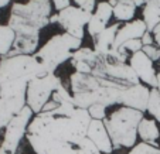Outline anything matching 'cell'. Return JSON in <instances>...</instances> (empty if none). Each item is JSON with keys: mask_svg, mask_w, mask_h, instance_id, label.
<instances>
[{"mask_svg": "<svg viewBox=\"0 0 160 154\" xmlns=\"http://www.w3.org/2000/svg\"><path fill=\"white\" fill-rule=\"evenodd\" d=\"M92 122L88 109L75 108L71 118L57 116L52 112H40L33 118L27 129V142L36 154H48L60 143L78 146Z\"/></svg>", "mask_w": 160, "mask_h": 154, "instance_id": "obj_1", "label": "cell"}, {"mask_svg": "<svg viewBox=\"0 0 160 154\" xmlns=\"http://www.w3.org/2000/svg\"><path fill=\"white\" fill-rule=\"evenodd\" d=\"M51 0H28L27 3H14L9 17V27L16 33V40L9 55L27 54L37 51L40 31L51 23Z\"/></svg>", "mask_w": 160, "mask_h": 154, "instance_id": "obj_2", "label": "cell"}, {"mask_svg": "<svg viewBox=\"0 0 160 154\" xmlns=\"http://www.w3.org/2000/svg\"><path fill=\"white\" fill-rule=\"evenodd\" d=\"M74 103L77 108L88 109L89 106L99 103L103 106L121 105L122 92L129 86L118 82H112L91 74L74 72L70 78Z\"/></svg>", "mask_w": 160, "mask_h": 154, "instance_id": "obj_3", "label": "cell"}, {"mask_svg": "<svg viewBox=\"0 0 160 154\" xmlns=\"http://www.w3.org/2000/svg\"><path fill=\"white\" fill-rule=\"evenodd\" d=\"M143 118V112L140 110L122 106L103 119L113 148L135 147L138 139V127Z\"/></svg>", "mask_w": 160, "mask_h": 154, "instance_id": "obj_4", "label": "cell"}, {"mask_svg": "<svg viewBox=\"0 0 160 154\" xmlns=\"http://www.w3.org/2000/svg\"><path fill=\"white\" fill-rule=\"evenodd\" d=\"M82 40L68 33L51 37L44 46L34 52L36 58L41 62L47 74H54L55 70L65 61H71L74 52L81 48Z\"/></svg>", "mask_w": 160, "mask_h": 154, "instance_id": "obj_5", "label": "cell"}, {"mask_svg": "<svg viewBox=\"0 0 160 154\" xmlns=\"http://www.w3.org/2000/svg\"><path fill=\"white\" fill-rule=\"evenodd\" d=\"M45 75L48 74L34 54L6 55L0 60V84L13 79H27L30 82Z\"/></svg>", "mask_w": 160, "mask_h": 154, "instance_id": "obj_6", "label": "cell"}, {"mask_svg": "<svg viewBox=\"0 0 160 154\" xmlns=\"http://www.w3.org/2000/svg\"><path fill=\"white\" fill-rule=\"evenodd\" d=\"M62 85L60 76L55 74H48L45 76L34 78L28 82L27 86V106L38 115L45 106V103L51 100L52 94Z\"/></svg>", "mask_w": 160, "mask_h": 154, "instance_id": "obj_7", "label": "cell"}, {"mask_svg": "<svg viewBox=\"0 0 160 154\" xmlns=\"http://www.w3.org/2000/svg\"><path fill=\"white\" fill-rule=\"evenodd\" d=\"M33 110L28 106H24V109L12 119V122L4 129V137L3 143L0 146V150L9 154H16L21 140L27 136V129L30 122L33 120Z\"/></svg>", "mask_w": 160, "mask_h": 154, "instance_id": "obj_8", "label": "cell"}, {"mask_svg": "<svg viewBox=\"0 0 160 154\" xmlns=\"http://www.w3.org/2000/svg\"><path fill=\"white\" fill-rule=\"evenodd\" d=\"M92 13H88L78 6H70L67 9L58 12L57 14L51 16L50 21L58 23L65 30V33L82 40L84 38V27L88 26Z\"/></svg>", "mask_w": 160, "mask_h": 154, "instance_id": "obj_9", "label": "cell"}, {"mask_svg": "<svg viewBox=\"0 0 160 154\" xmlns=\"http://www.w3.org/2000/svg\"><path fill=\"white\" fill-rule=\"evenodd\" d=\"M129 65L140 82L150 88H157V72L154 70L153 61L143 51H138L129 57Z\"/></svg>", "mask_w": 160, "mask_h": 154, "instance_id": "obj_10", "label": "cell"}, {"mask_svg": "<svg viewBox=\"0 0 160 154\" xmlns=\"http://www.w3.org/2000/svg\"><path fill=\"white\" fill-rule=\"evenodd\" d=\"M149 96H150V88L146 86L143 84L132 85V86L126 88L122 92L121 98V105L126 106V108H132L140 112H148V103Z\"/></svg>", "mask_w": 160, "mask_h": 154, "instance_id": "obj_11", "label": "cell"}, {"mask_svg": "<svg viewBox=\"0 0 160 154\" xmlns=\"http://www.w3.org/2000/svg\"><path fill=\"white\" fill-rule=\"evenodd\" d=\"M87 137L94 143L98 147V150L101 153H106V154H112L113 153V144H112L111 136H109L106 126L103 123V120H97L92 119V122L89 123L87 130Z\"/></svg>", "mask_w": 160, "mask_h": 154, "instance_id": "obj_12", "label": "cell"}, {"mask_svg": "<svg viewBox=\"0 0 160 154\" xmlns=\"http://www.w3.org/2000/svg\"><path fill=\"white\" fill-rule=\"evenodd\" d=\"M148 31L145 21L140 20V18H136L132 20L129 23H123L121 26V28L118 30L115 37V42H113V47L112 50H119L123 42L129 41V40H136V38H142V36Z\"/></svg>", "mask_w": 160, "mask_h": 154, "instance_id": "obj_13", "label": "cell"}, {"mask_svg": "<svg viewBox=\"0 0 160 154\" xmlns=\"http://www.w3.org/2000/svg\"><path fill=\"white\" fill-rule=\"evenodd\" d=\"M121 28V23H115L112 26H108L102 33H99L94 38V50L99 55H108L111 52L113 42H115V37L118 30Z\"/></svg>", "mask_w": 160, "mask_h": 154, "instance_id": "obj_14", "label": "cell"}, {"mask_svg": "<svg viewBox=\"0 0 160 154\" xmlns=\"http://www.w3.org/2000/svg\"><path fill=\"white\" fill-rule=\"evenodd\" d=\"M138 136L146 144L159 147L157 142L160 140V132H159V127H157V122L154 119L143 118L142 122L139 123V127H138Z\"/></svg>", "mask_w": 160, "mask_h": 154, "instance_id": "obj_15", "label": "cell"}, {"mask_svg": "<svg viewBox=\"0 0 160 154\" xmlns=\"http://www.w3.org/2000/svg\"><path fill=\"white\" fill-rule=\"evenodd\" d=\"M16 40V33L9 26H0V55L6 57L12 51Z\"/></svg>", "mask_w": 160, "mask_h": 154, "instance_id": "obj_16", "label": "cell"}, {"mask_svg": "<svg viewBox=\"0 0 160 154\" xmlns=\"http://www.w3.org/2000/svg\"><path fill=\"white\" fill-rule=\"evenodd\" d=\"M136 13V7L133 3H123V2H118L115 7H113V17L116 18L118 23H129L133 20Z\"/></svg>", "mask_w": 160, "mask_h": 154, "instance_id": "obj_17", "label": "cell"}, {"mask_svg": "<svg viewBox=\"0 0 160 154\" xmlns=\"http://www.w3.org/2000/svg\"><path fill=\"white\" fill-rule=\"evenodd\" d=\"M143 21H145L148 31H153L154 27L160 23V7L154 4H145L143 7Z\"/></svg>", "mask_w": 160, "mask_h": 154, "instance_id": "obj_18", "label": "cell"}, {"mask_svg": "<svg viewBox=\"0 0 160 154\" xmlns=\"http://www.w3.org/2000/svg\"><path fill=\"white\" fill-rule=\"evenodd\" d=\"M148 112L156 122L160 123V92L157 88L150 89V96L148 103Z\"/></svg>", "mask_w": 160, "mask_h": 154, "instance_id": "obj_19", "label": "cell"}, {"mask_svg": "<svg viewBox=\"0 0 160 154\" xmlns=\"http://www.w3.org/2000/svg\"><path fill=\"white\" fill-rule=\"evenodd\" d=\"M94 14L97 16L98 18H101L103 23L108 24V21L111 20L112 16H113V7L111 6L109 2H101V3L97 4V9H95Z\"/></svg>", "mask_w": 160, "mask_h": 154, "instance_id": "obj_20", "label": "cell"}, {"mask_svg": "<svg viewBox=\"0 0 160 154\" xmlns=\"http://www.w3.org/2000/svg\"><path fill=\"white\" fill-rule=\"evenodd\" d=\"M87 27H88V33H89V36L92 37V38H95L98 34L102 33V31L108 27V24L103 23L101 18H98L95 14H92V17H91V20H89V23H88Z\"/></svg>", "mask_w": 160, "mask_h": 154, "instance_id": "obj_21", "label": "cell"}, {"mask_svg": "<svg viewBox=\"0 0 160 154\" xmlns=\"http://www.w3.org/2000/svg\"><path fill=\"white\" fill-rule=\"evenodd\" d=\"M52 100H55V102L58 103V105H61V103H74V98L72 95L68 92V89H67L64 85H61L60 88H58L57 91L52 94ZM75 105V103H74Z\"/></svg>", "mask_w": 160, "mask_h": 154, "instance_id": "obj_22", "label": "cell"}, {"mask_svg": "<svg viewBox=\"0 0 160 154\" xmlns=\"http://www.w3.org/2000/svg\"><path fill=\"white\" fill-rule=\"evenodd\" d=\"M128 154H160V147L146 144V143L142 142L130 148V151Z\"/></svg>", "mask_w": 160, "mask_h": 154, "instance_id": "obj_23", "label": "cell"}, {"mask_svg": "<svg viewBox=\"0 0 160 154\" xmlns=\"http://www.w3.org/2000/svg\"><path fill=\"white\" fill-rule=\"evenodd\" d=\"M48 154H78V146L72 143H60L50 150Z\"/></svg>", "mask_w": 160, "mask_h": 154, "instance_id": "obj_24", "label": "cell"}, {"mask_svg": "<svg viewBox=\"0 0 160 154\" xmlns=\"http://www.w3.org/2000/svg\"><path fill=\"white\" fill-rule=\"evenodd\" d=\"M101 153L98 150V147L91 142L88 137H84V139L79 142L78 144V154H98Z\"/></svg>", "mask_w": 160, "mask_h": 154, "instance_id": "obj_25", "label": "cell"}, {"mask_svg": "<svg viewBox=\"0 0 160 154\" xmlns=\"http://www.w3.org/2000/svg\"><path fill=\"white\" fill-rule=\"evenodd\" d=\"M142 48H143L142 40L136 38V40H129V41L123 42L119 50H123V51H126V52H132V54H135V52H138V51H142Z\"/></svg>", "mask_w": 160, "mask_h": 154, "instance_id": "obj_26", "label": "cell"}, {"mask_svg": "<svg viewBox=\"0 0 160 154\" xmlns=\"http://www.w3.org/2000/svg\"><path fill=\"white\" fill-rule=\"evenodd\" d=\"M88 112H89L91 118L97 119V120H103L106 118V106L99 105V103H95V105L89 106L88 108Z\"/></svg>", "mask_w": 160, "mask_h": 154, "instance_id": "obj_27", "label": "cell"}, {"mask_svg": "<svg viewBox=\"0 0 160 154\" xmlns=\"http://www.w3.org/2000/svg\"><path fill=\"white\" fill-rule=\"evenodd\" d=\"M142 51L145 52L153 62L154 61H160V48L157 46H154V44H152V46H143Z\"/></svg>", "mask_w": 160, "mask_h": 154, "instance_id": "obj_28", "label": "cell"}, {"mask_svg": "<svg viewBox=\"0 0 160 154\" xmlns=\"http://www.w3.org/2000/svg\"><path fill=\"white\" fill-rule=\"evenodd\" d=\"M51 3L58 12H61V10L71 6V0H51Z\"/></svg>", "mask_w": 160, "mask_h": 154, "instance_id": "obj_29", "label": "cell"}, {"mask_svg": "<svg viewBox=\"0 0 160 154\" xmlns=\"http://www.w3.org/2000/svg\"><path fill=\"white\" fill-rule=\"evenodd\" d=\"M81 9L85 10V12H88V13H92V14H94L95 9H97V2H95V0H87Z\"/></svg>", "mask_w": 160, "mask_h": 154, "instance_id": "obj_30", "label": "cell"}, {"mask_svg": "<svg viewBox=\"0 0 160 154\" xmlns=\"http://www.w3.org/2000/svg\"><path fill=\"white\" fill-rule=\"evenodd\" d=\"M140 40H142L143 46H152V44H154V37H153V34H152L150 31H146Z\"/></svg>", "mask_w": 160, "mask_h": 154, "instance_id": "obj_31", "label": "cell"}, {"mask_svg": "<svg viewBox=\"0 0 160 154\" xmlns=\"http://www.w3.org/2000/svg\"><path fill=\"white\" fill-rule=\"evenodd\" d=\"M152 34H153V37H154V42H156L157 47L160 48V23L154 27V30L152 31Z\"/></svg>", "mask_w": 160, "mask_h": 154, "instance_id": "obj_32", "label": "cell"}, {"mask_svg": "<svg viewBox=\"0 0 160 154\" xmlns=\"http://www.w3.org/2000/svg\"><path fill=\"white\" fill-rule=\"evenodd\" d=\"M132 3L135 4V7L138 9V7H140V6H143V4H146V2H145V0H132Z\"/></svg>", "mask_w": 160, "mask_h": 154, "instance_id": "obj_33", "label": "cell"}, {"mask_svg": "<svg viewBox=\"0 0 160 154\" xmlns=\"http://www.w3.org/2000/svg\"><path fill=\"white\" fill-rule=\"evenodd\" d=\"M146 4H154V6L160 7V0H145Z\"/></svg>", "mask_w": 160, "mask_h": 154, "instance_id": "obj_34", "label": "cell"}, {"mask_svg": "<svg viewBox=\"0 0 160 154\" xmlns=\"http://www.w3.org/2000/svg\"><path fill=\"white\" fill-rule=\"evenodd\" d=\"M10 2H12V0H0V9H2V7L9 6Z\"/></svg>", "mask_w": 160, "mask_h": 154, "instance_id": "obj_35", "label": "cell"}, {"mask_svg": "<svg viewBox=\"0 0 160 154\" xmlns=\"http://www.w3.org/2000/svg\"><path fill=\"white\" fill-rule=\"evenodd\" d=\"M74 2H75V4H77L78 7H82V6H84V3L87 2V0H74Z\"/></svg>", "mask_w": 160, "mask_h": 154, "instance_id": "obj_36", "label": "cell"}, {"mask_svg": "<svg viewBox=\"0 0 160 154\" xmlns=\"http://www.w3.org/2000/svg\"><path fill=\"white\" fill-rule=\"evenodd\" d=\"M108 2L111 3V6H112V7H115L116 4H118V0H108Z\"/></svg>", "mask_w": 160, "mask_h": 154, "instance_id": "obj_37", "label": "cell"}, {"mask_svg": "<svg viewBox=\"0 0 160 154\" xmlns=\"http://www.w3.org/2000/svg\"><path fill=\"white\" fill-rule=\"evenodd\" d=\"M157 89H159V92H160V72L157 74Z\"/></svg>", "mask_w": 160, "mask_h": 154, "instance_id": "obj_38", "label": "cell"}, {"mask_svg": "<svg viewBox=\"0 0 160 154\" xmlns=\"http://www.w3.org/2000/svg\"><path fill=\"white\" fill-rule=\"evenodd\" d=\"M118 2H123V3H132V0H118Z\"/></svg>", "mask_w": 160, "mask_h": 154, "instance_id": "obj_39", "label": "cell"}, {"mask_svg": "<svg viewBox=\"0 0 160 154\" xmlns=\"http://www.w3.org/2000/svg\"><path fill=\"white\" fill-rule=\"evenodd\" d=\"M98 154H106V153H98Z\"/></svg>", "mask_w": 160, "mask_h": 154, "instance_id": "obj_40", "label": "cell"}]
</instances>
